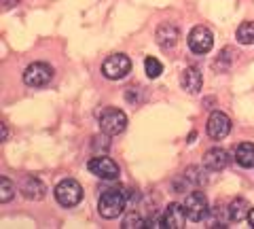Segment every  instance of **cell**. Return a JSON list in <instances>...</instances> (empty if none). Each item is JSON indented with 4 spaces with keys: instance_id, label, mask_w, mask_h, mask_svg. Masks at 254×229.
Here are the masks:
<instances>
[{
    "instance_id": "obj_1",
    "label": "cell",
    "mask_w": 254,
    "mask_h": 229,
    "mask_svg": "<svg viewBox=\"0 0 254 229\" xmlns=\"http://www.w3.org/2000/svg\"><path fill=\"white\" fill-rule=\"evenodd\" d=\"M127 204H129V193L125 189H106L98 200V212L102 219H117L121 217Z\"/></svg>"
},
{
    "instance_id": "obj_2",
    "label": "cell",
    "mask_w": 254,
    "mask_h": 229,
    "mask_svg": "<svg viewBox=\"0 0 254 229\" xmlns=\"http://www.w3.org/2000/svg\"><path fill=\"white\" fill-rule=\"evenodd\" d=\"M55 200H58L64 208H72L83 200V187L76 183L74 178H64L55 187Z\"/></svg>"
},
{
    "instance_id": "obj_3",
    "label": "cell",
    "mask_w": 254,
    "mask_h": 229,
    "mask_svg": "<svg viewBox=\"0 0 254 229\" xmlns=\"http://www.w3.org/2000/svg\"><path fill=\"white\" fill-rule=\"evenodd\" d=\"M127 128V115L119 108H106L100 113V130L108 136H119Z\"/></svg>"
},
{
    "instance_id": "obj_4",
    "label": "cell",
    "mask_w": 254,
    "mask_h": 229,
    "mask_svg": "<svg viewBox=\"0 0 254 229\" xmlns=\"http://www.w3.org/2000/svg\"><path fill=\"white\" fill-rule=\"evenodd\" d=\"M129 70H131V60L123 53L110 55V58L104 60V64H102V75L110 78V81H119V78L127 76Z\"/></svg>"
},
{
    "instance_id": "obj_5",
    "label": "cell",
    "mask_w": 254,
    "mask_h": 229,
    "mask_svg": "<svg viewBox=\"0 0 254 229\" xmlns=\"http://www.w3.org/2000/svg\"><path fill=\"white\" fill-rule=\"evenodd\" d=\"M185 210L189 215V221H195V223L205 221V217L210 215V204H208V197H205V193H201V191L189 193L187 200H185Z\"/></svg>"
},
{
    "instance_id": "obj_6",
    "label": "cell",
    "mask_w": 254,
    "mask_h": 229,
    "mask_svg": "<svg viewBox=\"0 0 254 229\" xmlns=\"http://www.w3.org/2000/svg\"><path fill=\"white\" fill-rule=\"evenodd\" d=\"M87 168H89V172L93 176L104 178V180H115L119 174H121V168L117 165V161H113L106 155H98V157H93V159H89Z\"/></svg>"
},
{
    "instance_id": "obj_7",
    "label": "cell",
    "mask_w": 254,
    "mask_h": 229,
    "mask_svg": "<svg viewBox=\"0 0 254 229\" xmlns=\"http://www.w3.org/2000/svg\"><path fill=\"white\" fill-rule=\"evenodd\" d=\"M53 78V68L49 64H43V62H36V64H30L23 73V83L28 87H45Z\"/></svg>"
},
{
    "instance_id": "obj_8",
    "label": "cell",
    "mask_w": 254,
    "mask_h": 229,
    "mask_svg": "<svg viewBox=\"0 0 254 229\" xmlns=\"http://www.w3.org/2000/svg\"><path fill=\"white\" fill-rule=\"evenodd\" d=\"M212 45H214V34H212L210 28L195 26L193 30H190V34H189V49L193 53H197V55L208 53L212 49Z\"/></svg>"
},
{
    "instance_id": "obj_9",
    "label": "cell",
    "mask_w": 254,
    "mask_h": 229,
    "mask_svg": "<svg viewBox=\"0 0 254 229\" xmlns=\"http://www.w3.org/2000/svg\"><path fill=\"white\" fill-rule=\"evenodd\" d=\"M231 132V119L229 115H225L222 110H214L208 119V136L214 140H222L229 136Z\"/></svg>"
},
{
    "instance_id": "obj_10",
    "label": "cell",
    "mask_w": 254,
    "mask_h": 229,
    "mask_svg": "<svg viewBox=\"0 0 254 229\" xmlns=\"http://www.w3.org/2000/svg\"><path fill=\"white\" fill-rule=\"evenodd\" d=\"M161 217H163V227H168V229H182L189 221L187 210L180 204H170Z\"/></svg>"
},
{
    "instance_id": "obj_11",
    "label": "cell",
    "mask_w": 254,
    "mask_h": 229,
    "mask_svg": "<svg viewBox=\"0 0 254 229\" xmlns=\"http://www.w3.org/2000/svg\"><path fill=\"white\" fill-rule=\"evenodd\" d=\"M19 189H21V195L26 197V200H32V202L43 200L45 193H47V187L43 185V180L36 178V176H26L21 180Z\"/></svg>"
},
{
    "instance_id": "obj_12",
    "label": "cell",
    "mask_w": 254,
    "mask_h": 229,
    "mask_svg": "<svg viewBox=\"0 0 254 229\" xmlns=\"http://www.w3.org/2000/svg\"><path fill=\"white\" fill-rule=\"evenodd\" d=\"M227 163H229V153L225 149H210L203 155V168H208V170H214V172L225 170Z\"/></svg>"
},
{
    "instance_id": "obj_13",
    "label": "cell",
    "mask_w": 254,
    "mask_h": 229,
    "mask_svg": "<svg viewBox=\"0 0 254 229\" xmlns=\"http://www.w3.org/2000/svg\"><path fill=\"white\" fill-rule=\"evenodd\" d=\"M180 83L189 93H197L201 89V83H203V76L199 73V68H195V66L185 68L182 75H180Z\"/></svg>"
},
{
    "instance_id": "obj_14",
    "label": "cell",
    "mask_w": 254,
    "mask_h": 229,
    "mask_svg": "<svg viewBox=\"0 0 254 229\" xmlns=\"http://www.w3.org/2000/svg\"><path fill=\"white\" fill-rule=\"evenodd\" d=\"M178 28L176 26H172V23H161L157 30V43L163 47V49H170V47H174L178 43Z\"/></svg>"
},
{
    "instance_id": "obj_15",
    "label": "cell",
    "mask_w": 254,
    "mask_h": 229,
    "mask_svg": "<svg viewBox=\"0 0 254 229\" xmlns=\"http://www.w3.org/2000/svg\"><path fill=\"white\" fill-rule=\"evenodd\" d=\"M235 161L242 168H254V145L252 142H242L235 147Z\"/></svg>"
},
{
    "instance_id": "obj_16",
    "label": "cell",
    "mask_w": 254,
    "mask_h": 229,
    "mask_svg": "<svg viewBox=\"0 0 254 229\" xmlns=\"http://www.w3.org/2000/svg\"><path fill=\"white\" fill-rule=\"evenodd\" d=\"M229 221H246L248 219V215H250V204L244 200V197H237V200H233L231 204H229Z\"/></svg>"
},
{
    "instance_id": "obj_17",
    "label": "cell",
    "mask_w": 254,
    "mask_h": 229,
    "mask_svg": "<svg viewBox=\"0 0 254 229\" xmlns=\"http://www.w3.org/2000/svg\"><path fill=\"white\" fill-rule=\"evenodd\" d=\"M237 41L242 45H254V21H244L237 28Z\"/></svg>"
},
{
    "instance_id": "obj_18",
    "label": "cell",
    "mask_w": 254,
    "mask_h": 229,
    "mask_svg": "<svg viewBox=\"0 0 254 229\" xmlns=\"http://www.w3.org/2000/svg\"><path fill=\"white\" fill-rule=\"evenodd\" d=\"M15 197V185L9 178H0V202L6 204Z\"/></svg>"
},
{
    "instance_id": "obj_19",
    "label": "cell",
    "mask_w": 254,
    "mask_h": 229,
    "mask_svg": "<svg viewBox=\"0 0 254 229\" xmlns=\"http://www.w3.org/2000/svg\"><path fill=\"white\" fill-rule=\"evenodd\" d=\"M144 70H146L148 78H157V76H161V73H163V64L157 58H146Z\"/></svg>"
},
{
    "instance_id": "obj_20",
    "label": "cell",
    "mask_w": 254,
    "mask_h": 229,
    "mask_svg": "<svg viewBox=\"0 0 254 229\" xmlns=\"http://www.w3.org/2000/svg\"><path fill=\"white\" fill-rule=\"evenodd\" d=\"M146 225V219H142L138 212H129L125 219H123V229H140V227H144Z\"/></svg>"
},
{
    "instance_id": "obj_21",
    "label": "cell",
    "mask_w": 254,
    "mask_h": 229,
    "mask_svg": "<svg viewBox=\"0 0 254 229\" xmlns=\"http://www.w3.org/2000/svg\"><path fill=\"white\" fill-rule=\"evenodd\" d=\"M91 149L98 155H104L108 149H110V140H108V134H104V136H95L93 142H91Z\"/></svg>"
},
{
    "instance_id": "obj_22",
    "label": "cell",
    "mask_w": 254,
    "mask_h": 229,
    "mask_svg": "<svg viewBox=\"0 0 254 229\" xmlns=\"http://www.w3.org/2000/svg\"><path fill=\"white\" fill-rule=\"evenodd\" d=\"M185 176H187V180H190V183H195V185L205 183V176H201V170L199 168H189Z\"/></svg>"
},
{
    "instance_id": "obj_23",
    "label": "cell",
    "mask_w": 254,
    "mask_h": 229,
    "mask_svg": "<svg viewBox=\"0 0 254 229\" xmlns=\"http://www.w3.org/2000/svg\"><path fill=\"white\" fill-rule=\"evenodd\" d=\"M6 138H9V130H6V125L2 123L0 125V140H6Z\"/></svg>"
},
{
    "instance_id": "obj_24",
    "label": "cell",
    "mask_w": 254,
    "mask_h": 229,
    "mask_svg": "<svg viewBox=\"0 0 254 229\" xmlns=\"http://www.w3.org/2000/svg\"><path fill=\"white\" fill-rule=\"evenodd\" d=\"M248 223H250V227L254 229V208L250 210V215H248Z\"/></svg>"
},
{
    "instance_id": "obj_25",
    "label": "cell",
    "mask_w": 254,
    "mask_h": 229,
    "mask_svg": "<svg viewBox=\"0 0 254 229\" xmlns=\"http://www.w3.org/2000/svg\"><path fill=\"white\" fill-rule=\"evenodd\" d=\"M15 2H17V0H2V4L6 6V9H9V6H13Z\"/></svg>"
}]
</instances>
